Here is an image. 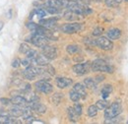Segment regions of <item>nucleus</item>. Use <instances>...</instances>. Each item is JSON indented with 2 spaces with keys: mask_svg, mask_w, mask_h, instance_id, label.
Returning <instances> with one entry per match:
<instances>
[{
  "mask_svg": "<svg viewBox=\"0 0 128 124\" xmlns=\"http://www.w3.org/2000/svg\"><path fill=\"white\" fill-rule=\"evenodd\" d=\"M30 48H31V47L29 46L27 44H22L20 46V49H19V50H20V52H21V53H23V54H26Z\"/></svg>",
  "mask_w": 128,
  "mask_h": 124,
  "instance_id": "30",
  "label": "nucleus"
},
{
  "mask_svg": "<svg viewBox=\"0 0 128 124\" xmlns=\"http://www.w3.org/2000/svg\"><path fill=\"white\" fill-rule=\"evenodd\" d=\"M84 42L87 44H91V46H96V40H92L90 38H87L84 40Z\"/></svg>",
  "mask_w": 128,
  "mask_h": 124,
  "instance_id": "34",
  "label": "nucleus"
},
{
  "mask_svg": "<svg viewBox=\"0 0 128 124\" xmlns=\"http://www.w3.org/2000/svg\"><path fill=\"white\" fill-rule=\"evenodd\" d=\"M62 98H63V94H53L51 100H52L54 104H59Z\"/></svg>",
  "mask_w": 128,
  "mask_h": 124,
  "instance_id": "26",
  "label": "nucleus"
},
{
  "mask_svg": "<svg viewBox=\"0 0 128 124\" xmlns=\"http://www.w3.org/2000/svg\"><path fill=\"white\" fill-rule=\"evenodd\" d=\"M83 29V25L80 23H68V24H64L61 27V31L65 34H75L78 32Z\"/></svg>",
  "mask_w": 128,
  "mask_h": 124,
  "instance_id": "6",
  "label": "nucleus"
},
{
  "mask_svg": "<svg viewBox=\"0 0 128 124\" xmlns=\"http://www.w3.org/2000/svg\"><path fill=\"white\" fill-rule=\"evenodd\" d=\"M32 124H34V123H40V124H42L44 122H42V121H40V120H36V119H34V120L32 121Z\"/></svg>",
  "mask_w": 128,
  "mask_h": 124,
  "instance_id": "42",
  "label": "nucleus"
},
{
  "mask_svg": "<svg viewBox=\"0 0 128 124\" xmlns=\"http://www.w3.org/2000/svg\"><path fill=\"white\" fill-rule=\"evenodd\" d=\"M21 64L24 65V66H26V67H28V66L32 65V62H31V59H29V58H25V59L21 60Z\"/></svg>",
  "mask_w": 128,
  "mask_h": 124,
  "instance_id": "37",
  "label": "nucleus"
},
{
  "mask_svg": "<svg viewBox=\"0 0 128 124\" xmlns=\"http://www.w3.org/2000/svg\"><path fill=\"white\" fill-rule=\"evenodd\" d=\"M112 92V85H106L102 89V98H108L110 96V94Z\"/></svg>",
  "mask_w": 128,
  "mask_h": 124,
  "instance_id": "21",
  "label": "nucleus"
},
{
  "mask_svg": "<svg viewBox=\"0 0 128 124\" xmlns=\"http://www.w3.org/2000/svg\"><path fill=\"white\" fill-rule=\"evenodd\" d=\"M66 51L69 54H76V53L80 52V47L77 44H69L66 47Z\"/></svg>",
  "mask_w": 128,
  "mask_h": 124,
  "instance_id": "22",
  "label": "nucleus"
},
{
  "mask_svg": "<svg viewBox=\"0 0 128 124\" xmlns=\"http://www.w3.org/2000/svg\"><path fill=\"white\" fill-rule=\"evenodd\" d=\"M56 22L57 19L55 18H50V19H40V25L46 28V29H52L56 26Z\"/></svg>",
  "mask_w": 128,
  "mask_h": 124,
  "instance_id": "13",
  "label": "nucleus"
},
{
  "mask_svg": "<svg viewBox=\"0 0 128 124\" xmlns=\"http://www.w3.org/2000/svg\"><path fill=\"white\" fill-rule=\"evenodd\" d=\"M36 91L40 92L42 94H50L53 91V87L50 83H48V81L46 80H40L38 82H36Z\"/></svg>",
  "mask_w": 128,
  "mask_h": 124,
  "instance_id": "5",
  "label": "nucleus"
},
{
  "mask_svg": "<svg viewBox=\"0 0 128 124\" xmlns=\"http://www.w3.org/2000/svg\"><path fill=\"white\" fill-rule=\"evenodd\" d=\"M38 55V52L34 50V49H32V48H30L29 50H28V52L26 53V56H27V58H29V59H34L36 56Z\"/></svg>",
  "mask_w": 128,
  "mask_h": 124,
  "instance_id": "28",
  "label": "nucleus"
},
{
  "mask_svg": "<svg viewBox=\"0 0 128 124\" xmlns=\"http://www.w3.org/2000/svg\"><path fill=\"white\" fill-rule=\"evenodd\" d=\"M119 122V117L118 116H114L112 118H108L104 120V123H117Z\"/></svg>",
  "mask_w": 128,
  "mask_h": 124,
  "instance_id": "33",
  "label": "nucleus"
},
{
  "mask_svg": "<svg viewBox=\"0 0 128 124\" xmlns=\"http://www.w3.org/2000/svg\"><path fill=\"white\" fill-rule=\"evenodd\" d=\"M96 46L104 50H110L113 48V44L112 42L106 36H100L96 40Z\"/></svg>",
  "mask_w": 128,
  "mask_h": 124,
  "instance_id": "8",
  "label": "nucleus"
},
{
  "mask_svg": "<svg viewBox=\"0 0 128 124\" xmlns=\"http://www.w3.org/2000/svg\"><path fill=\"white\" fill-rule=\"evenodd\" d=\"M106 3L108 7H117L120 5L121 0H106Z\"/></svg>",
  "mask_w": 128,
  "mask_h": 124,
  "instance_id": "27",
  "label": "nucleus"
},
{
  "mask_svg": "<svg viewBox=\"0 0 128 124\" xmlns=\"http://www.w3.org/2000/svg\"><path fill=\"white\" fill-rule=\"evenodd\" d=\"M13 116H10L8 114H1L0 115V124H12L15 123Z\"/></svg>",
  "mask_w": 128,
  "mask_h": 124,
  "instance_id": "18",
  "label": "nucleus"
},
{
  "mask_svg": "<svg viewBox=\"0 0 128 124\" xmlns=\"http://www.w3.org/2000/svg\"><path fill=\"white\" fill-rule=\"evenodd\" d=\"M28 106H29V108L32 109V110L38 112V113H40V114H44V113H46V108L42 104L38 102V100H36V102H28Z\"/></svg>",
  "mask_w": 128,
  "mask_h": 124,
  "instance_id": "10",
  "label": "nucleus"
},
{
  "mask_svg": "<svg viewBox=\"0 0 128 124\" xmlns=\"http://www.w3.org/2000/svg\"><path fill=\"white\" fill-rule=\"evenodd\" d=\"M96 84H98V83H96L94 79H92V78H87V79L84 80V85H85V87L88 88V89H90V90H96Z\"/></svg>",
  "mask_w": 128,
  "mask_h": 124,
  "instance_id": "19",
  "label": "nucleus"
},
{
  "mask_svg": "<svg viewBox=\"0 0 128 124\" xmlns=\"http://www.w3.org/2000/svg\"><path fill=\"white\" fill-rule=\"evenodd\" d=\"M124 1H126V2H128V0H124Z\"/></svg>",
  "mask_w": 128,
  "mask_h": 124,
  "instance_id": "46",
  "label": "nucleus"
},
{
  "mask_svg": "<svg viewBox=\"0 0 128 124\" xmlns=\"http://www.w3.org/2000/svg\"><path fill=\"white\" fill-rule=\"evenodd\" d=\"M102 34V28H96L94 31H93V36H100Z\"/></svg>",
  "mask_w": 128,
  "mask_h": 124,
  "instance_id": "38",
  "label": "nucleus"
},
{
  "mask_svg": "<svg viewBox=\"0 0 128 124\" xmlns=\"http://www.w3.org/2000/svg\"><path fill=\"white\" fill-rule=\"evenodd\" d=\"M34 13L40 19H42L44 17L46 16V11L44 10V9H36V10H34Z\"/></svg>",
  "mask_w": 128,
  "mask_h": 124,
  "instance_id": "29",
  "label": "nucleus"
},
{
  "mask_svg": "<svg viewBox=\"0 0 128 124\" xmlns=\"http://www.w3.org/2000/svg\"><path fill=\"white\" fill-rule=\"evenodd\" d=\"M98 2H102V1H106V0H96Z\"/></svg>",
  "mask_w": 128,
  "mask_h": 124,
  "instance_id": "44",
  "label": "nucleus"
},
{
  "mask_svg": "<svg viewBox=\"0 0 128 124\" xmlns=\"http://www.w3.org/2000/svg\"><path fill=\"white\" fill-rule=\"evenodd\" d=\"M98 109L96 106H90L88 108V115L90 117H94L98 114Z\"/></svg>",
  "mask_w": 128,
  "mask_h": 124,
  "instance_id": "25",
  "label": "nucleus"
},
{
  "mask_svg": "<svg viewBox=\"0 0 128 124\" xmlns=\"http://www.w3.org/2000/svg\"><path fill=\"white\" fill-rule=\"evenodd\" d=\"M91 70L94 72H106V73H113L114 69L112 65L108 64L102 59H96L91 64Z\"/></svg>",
  "mask_w": 128,
  "mask_h": 124,
  "instance_id": "1",
  "label": "nucleus"
},
{
  "mask_svg": "<svg viewBox=\"0 0 128 124\" xmlns=\"http://www.w3.org/2000/svg\"><path fill=\"white\" fill-rule=\"evenodd\" d=\"M104 75H98V76H96L94 80L96 81V83H100L102 81H104Z\"/></svg>",
  "mask_w": 128,
  "mask_h": 124,
  "instance_id": "40",
  "label": "nucleus"
},
{
  "mask_svg": "<svg viewBox=\"0 0 128 124\" xmlns=\"http://www.w3.org/2000/svg\"><path fill=\"white\" fill-rule=\"evenodd\" d=\"M2 28H3V23H2V22H0V31L2 30Z\"/></svg>",
  "mask_w": 128,
  "mask_h": 124,
  "instance_id": "43",
  "label": "nucleus"
},
{
  "mask_svg": "<svg viewBox=\"0 0 128 124\" xmlns=\"http://www.w3.org/2000/svg\"><path fill=\"white\" fill-rule=\"evenodd\" d=\"M104 118L108 119V118H112L114 116H118L121 111H122V106L120 104V102H112L110 106H108L106 108L104 109Z\"/></svg>",
  "mask_w": 128,
  "mask_h": 124,
  "instance_id": "4",
  "label": "nucleus"
},
{
  "mask_svg": "<svg viewBox=\"0 0 128 124\" xmlns=\"http://www.w3.org/2000/svg\"><path fill=\"white\" fill-rule=\"evenodd\" d=\"M69 98H70V100H71L72 102H78L81 100L80 94L77 93L74 89L71 90V91L69 92Z\"/></svg>",
  "mask_w": 128,
  "mask_h": 124,
  "instance_id": "23",
  "label": "nucleus"
},
{
  "mask_svg": "<svg viewBox=\"0 0 128 124\" xmlns=\"http://www.w3.org/2000/svg\"><path fill=\"white\" fill-rule=\"evenodd\" d=\"M40 1H44V2H46V0H40Z\"/></svg>",
  "mask_w": 128,
  "mask_h": 124,
  "instance_id": "45",
  "label": "nucleus"
},
{
  "mask_svg": "<svg viewBox=\"0 0 128 124\" xmlns=\"http://www.w3.org/2000/svg\"><path fill=\"white\" fill-rule=\"evenodd\" d=\"M20 64H21V60L16 58V59H14L13 62H12V67L13 68H18V67H20Z\"/></svg>",
  "mask_w": 128,
  "mask_h": 124,
  "instance_id": "39",
  "label": "nucleus"
},
{
  "mask_svg": "<svg viewBox=\"0 0 128 124\" xmlns=\"http://www.w3.org/2000/svg\"><path fill=\"white\" fill-rule=\"evenodd\" d=\"M73 108H74V110L76 111V113L79 115V116H81V114H82V111H83V109H82V106H81L80 104H74V106H73Z\"/></svg>",
  "mask_w": 128,
  "mask_h": 124,
  "instance_id": "32",
  "label": "nucleus"
},
{
  "mask_svg": "<svg viewBox=\"0 0 128 124\" xmlns=\"http://www.w3.org/2000/svg\"><path fill=\"white\" fill-rule=\"evenodd\" d=\"M44 72H46V70L42 68H40V67H36L34 65H30L26 68L25 71H23V76L25 79H27L29 81H32L36 79V77L42 75Z\"/></svg>",
  "mask_w": 128,
  "mask_h": 124,
  "instance_id": "2",
  "label": "nucleus"
},
{
  "mask_svg": "<svg viewBox=\"0 0 128 124\" xmlns=\"http://www.w3.org/2000/svg\"><path fill=\"white\" fill-rule=\"evenodd\" d=\"M11 104L18 106H28V100L21 94H16L11 98Z\"/></svg>",
  "mask_w": 128,
  "mask_h": 124,
  "instance_id": "14",
  "label": "nucleus"
},
{
  "mask_svg": "<svg viewBox=\"0 0 128 124\" xmlns=\"http://www.w3.org/2000/svg\"><path fill=\"white\" fill-rule=\"evenodd\" d=\"M55 83H56V86L59 89H65V88L69 87L70 85H72V80L69 79V78L59 77V78H56Z\"/></svg>",
  "mask_w": 128,
  "mask_h": 124,
  "instance_id": "12",
  "label": "nucleus"
},
{
  "mask_svg": "<svg viewBox=\"0 0 128 124\" xmlns=\"http://www.w3.org/2000/svg\"><path fill=\"white\" fill-rule=\"evenodd\" d=\"M42 54L49 60L55 59L57 56V49L54 46H46L42 47Z\"/></svg>",
  "mask_w": 128,
  "mask_h": 124,
  "instance_id": "9",
  "label": "nucleus"
},
{
  "mask_svg": "<svg viewBox=\"0 0 128 124\" xmlns=\"http://www.w3.org/2000/svg\"><path fill=\"white\" fill-rule=\"evenodd\" d=\"M96 106L98 108V109H100V110H104V109L108 106V102L104 98H102V100H100L96 102Z\"/></svg>",
  "mask_w": 128,
  "mask_h": 124,
  "instance_id": "24",
  "label": "nucleus"
},
{
  "mask_svg": "<svg viewBox=\"0 0 128 124\" xmlns=\"http://www.w3.org/2000/svg\"><path fill=\"white\" fill-rule=\"evenodd\" d=\"M0 102L2 104H5V106H8L11 104V98H0Z\"/></svg>",
  "mask_w": 128,
  "mask_h": 124,
  "instance_id": "36",
  "label": "nucleus"
},
{
  "mask_svg": "<svg viewBox=\"0 0 128 124\" xmlns=\"http://www.w3.org/2000/svg\"><path fill=\"white\" fill-rule=\"evenodd\" d=\"M77 93L80 94L81 98H86V96H87V92H86V87H85V85H83V84H81V83H77V84H75L74 85V88H73Z\"/></svg>",
  "mask_w": 128,
  "mask_h": 124,
  "instance_id": "16",
  "label": "nucleus"
},
{
  "mask_svg": "<svg viewBox=\"0 0 128 124\" xmlns=\"http://www.w3.org/2000/svg\"><path fill=\"white\" fill-rule=\"evenodd\" d=\"M106 36L110 40H118L120 38L121 36V31L117 28H112V29H110L108 31L106 32Z\"/></svg>",
  "mask_w": 128,
  "mask_h": 124,
  "instance_id": "15",
  "label": "nucleus"
},
{
  "mask_svg": "<svg viewBox=\"0 0 128 124\" xmlns=\"http://www.w3.org/2000/svg\"><path fill=\"white\" fill-rule=\"evenodd\" d=\"M73 72L78 75V76H83L87 73H89V71L91 70V64L89 62L86 63H77L73 66Z\"/></svg>",
  "mask_w": 128,
  "mask_h": 124,
  "instance_id": "7",
  "label": "nucleus"
},
{
  "mask_svg": "<svg viewBox=\"0 0 128 124\" xmlns=\"http://www.w3.org/2000/svg\"><path fill=\"white\" fill-rule=\"evenodd\" d=\"M59 11H60V9L55 8V7H49V6L46 7V12L49 14H57V13H59Z\"/></svg>",
  "mask_w": 128,
  "mask_h": 124,
  "instance_id": "31",
  "label": "nucleus"
},
{
  "mask_svg": "<svg viewBox=\"0 0 128 124\" xmlns=\"http://www.w3.org/2000/svg\"><path fill=\"white\" fill-rule=\"evenodd\" d=\"M48 40H49L46 36H42V34H34V32H32V34L31 36L26 38V42H30L34 46L40 47V48H42L46 46H48Z\"/></svg>",
  "mask_w": 128,
  "mask_h": 124,
  "instance_id": "3",
  "label": "nucleus"
},
{
  "mask_svg": "<svg viewBox=\"0 0 128 124\" xmlns=\"http://www.w3.org/2000/svg\"><path fill=\"white\" fill-rule=\"evenodd\" d=\"M84 58L83 57H74V61L76 62H79V61H83Z\"/></svg>",
  "mask_w": 128,
  "mask_h": 124,
  "instance_id": "41",
  "label": "nucleus"
},
{
  "mask_svg": "<svg viewBox=\"0 0 128 124\" xmlns=\"http://www.w3.org/2000/svg\"><path fill=\"white\" fill-rule=\"evenodd\" d=\"M67 114H68L69 119H70L71 121H73V122H77L78 119H79V117H80V116L76 113V111L74 110L73 108H68V109H67Z\"/></svg>",
  "mask_w": 128,
  "mask_h": 124,
  "instance_id": "20",
  "label": "nucleus"
},
{
  "mask_svg": "<svg viewBox=\"0 0 128 124\" xmlns=\"http://www.w3.org/2000/svg\"><path fill=\"white\" fill-rule=\"evenodd\" d=\"M32 64L38 66H48L49 59H48L44 54H38L34 59L31 60Z\"/></svg>",
  "mask_w": 128,
  "mask_h": 124,
  "instance_id": "11",
  "label": "nucleus"
},
{
  "mask_svg": "<svg viewBox=\"0 0 128 124\" xmlns=\"http://www.w3.org/2000/svg\"><path fill=\"white\" fill-rule=\"evenodd\" d=\"M64 18L67 20V21H76V20H78L79 18H80L81 16H79L77 13H75L74 11H72V10H67L65 13H64Z\"/></svg>",
  "mask_w": 128,
  "mask_h": 124,
  "instance_id": "17",
  "label": "nucleus"
},
{
  "mask_svg": "<svg viewBox=\"0 0 128 124\" xmlns=\"http://www.w3.org/2000/svg\"><path fill=\"white\" fill-rule=\"evenodd\" d=\"M36 27H38V25L34 24V23H28V24H27V28L32 32H34V30L36 29Z\"/></svg>",
  "mask_w": 128,
  "mask_h": 124,
  "instance_id": "35",
  "label": "nucleus"
}]
</instances>
